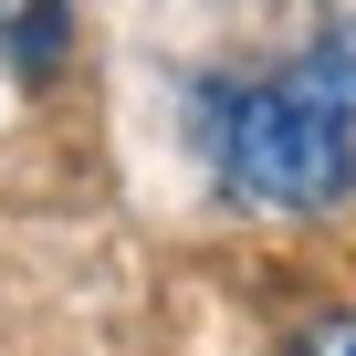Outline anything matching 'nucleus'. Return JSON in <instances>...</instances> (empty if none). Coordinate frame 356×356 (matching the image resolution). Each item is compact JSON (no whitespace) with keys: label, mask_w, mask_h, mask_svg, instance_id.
I'll return each instance as SVG.
<instances>
[{"label":"nucleus","mask_w":356,"mask_h":356,"mask_svg":"<svg viewBox=\"0 0 356 356\" xmlns=\"http://www.w3.org/2000/svg\"><path fill=\"white\" fill-rule=\"evenodd\" d=\"M189 115H200V157L220 168V189L262 210L356 200V32H325L273 74L200 84Z\"/></svg>","instance_id":"1"},{"label":"nucleus","mask_w":356,"mask_h":356,"mask_svg":"<svg viewBox=\"0 0 356 356\" xmlns=\"http://www.w3.org/2000/svg\"><path fill=\"white\" fill-rule=\"evenodd\" d=\"M74 63V0H0V74L11 84H63Z\"/></svg>","instance_id":"2"},{"label":"nucleus","mask_w":356,"mask_h":356,"mask_svg":"<svg viewBox=\"0 0 356 356\" xmlns=\"http://www.w3.org/2000/svg\"><path fill=\"white\" fill-rule=\"evenodd\" d=\"M283 356H356V304H314V314L283 335Z\"/></svg>","instance_id":"3"}]
</instances>
